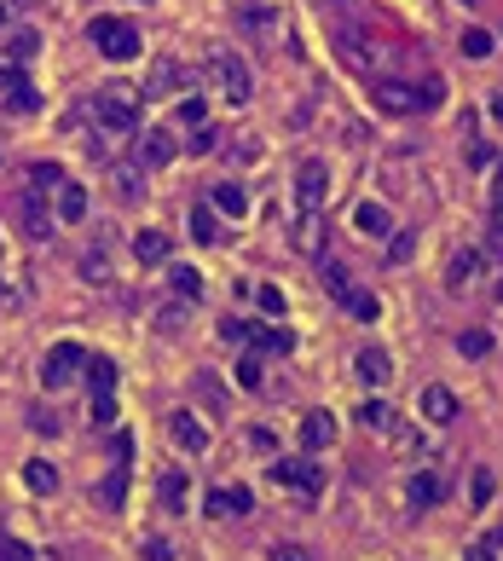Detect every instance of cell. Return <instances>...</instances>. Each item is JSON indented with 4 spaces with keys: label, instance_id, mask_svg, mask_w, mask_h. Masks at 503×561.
<instances>
[{
    "label": "cell",
    "instance_id": "obj_43",
    "mask_svg": "<svg viewBox=\"0 0 503 561\" xmlns=\"http://www.w3.org/2000/svg\"><path fill=\"white\" fill-rule=\"evenodd\" d=\"M388 434H394V446L405 451V458H422V451H429V440H422L417 428H399V423H394V428H388Z\"/></svg>",
    "mask_w": 503,
    "mask_h": 561
},
{
    "label": "cell",
    "instance_id": "obj_23",
    "mask_svg": "<svg viewBox=\"0 0 503 561\" xmlns=\"http://www.w3.org/2000/svg\"><path fill=\"white\" fill-rule=\"evenodd\" d=\"M475 278H480V255H475V249L451 255V267H446V284H451V290H468Z\"/></svg>",
    "mask_w": 503,
    "mask_h": 561
},
{
    "label": "cell",
    "instance_id": "obj_28",
    "mask_svg": "<svg viewBox=\"0 0 503 561\" xmlns=\"http://www.w3.org/2000/svg\"><path fill=\"white\" fill-rule=\"evenodd\" d=\"M192 238L197 243H220V221H214L209 202H197V209H192Z\"/></svg>",
    "mask_w": 503,
    "mask_h": 561
},
{
    "label": "cell",
    "instance_id": "obj_30",
    "mask_svg": "<svg viewBox=\"0 0 503 561\" xmlns=\"http://www.w3.org/2000/svg\"><path fill=\"white\" fill-rule=\"evenodd\" d=\"M82 370H87V382H93V394H110V388H116V365H110V359H104V353H99V359H87Z\"/></svg>",
    "mask_w": 503,
    "mask_h": 561
},
{
    "label": "cell",
    "instance_id": "obj_2",
    "mask_svg": "<svg viewBox=\"0 0 503 561\" xmlns=\"http://www.w3.org/2000/svg\"><path fill=\"white\" fill-rule=\"evenodd\" d=\"M87 41L99 46L110 64H128V58H139V46H145V41H139V24H133V18H110V12L87 24Z\"/></svg>",
    "mask_w": 503,
    "mask_h": 561
},
{
    "label": "cell",
    "instance_id": "obj_35",
    "mask_svg": "<svg viewBox=\"0 0 503 561\" xmlns=\"http://www.w3.org/2000/svg\"><path fill=\"white\" fill-rule=\"evenodd\" d=\"M6 53H12V64H29V58L41 53V35H35V29H18V35H12V46H6Z\"/></svg>",
    "mask_w": 503,
    "mask_h": 561
},
{
    "label": "cell",
    "instance_id": "obj_34",
    "mask_svg": "<svg viewBox=\"0 0 503 561\" xmlns=\"http://www.w3.org/2000/svg\"><path fill=\"white\" fill-rule=\"evenodd\" d=\"M417 255V231H405V226H394V238H388V261L394 267H405V261Z\"/></svg>",
    "mask_w": 503,
    "mask_h": 561
},
{
    "label": "cell",
    "instance_id": "obj_40",
    "mask_svg": "<svg viewBox=\"0 0 503 561\" xmlns=\"http://www.w3.org/2000/svg\"><path fill=\"white\" fill-rule=\"evenodd\" d=\"M82 278H87V284H110V255H104V249H87Z\"/></svg>",
    "mask_w": 503,
    "mask_h": 561
},
{
    "label": "cell",
    "instance_id": "obj_45",
    "mask_svg": "<svg viewBox=\"0 0 503 561\" xmlns=\"http://www.w3.org/2000/svg\"><path fill=\"white\" fill-rule=\"evenodd\" d=\"M24 87H29V82H24V70H18V64L6 58V64H0V104H6L12 93H24Z\"/></svg>",
    "mask_w": 503,
    "mask_h": 561
},
{
    "label": "cell",
    "instance_id": "obj_27",
    "mask_svg": "<svg viewBox=\"0 0 503 561\" xmlns=\"http://www.w3.org/2000/svg\"><path fill=\"white\" fill-rule=\"evenodd\" d=\"M156 497H163V509H174V516H180V509H185V475L168 469L163 480H156Z\"/></svg>",
    "mask_w": 503,
    "mask_h": 561
},
{
    "label": "cell",
    "instance_id": "obj_5",
    "mask_svg": "<svg viewBox=\"0 0 503 561\" xmlns=\"http://www.w3.org/2000/svg\"><path fill=\"white\" fill-rule=\"evenodd\" d=\"M82 365H87V353L75 348V341H58V348H53V353L41 359V388H46V394H58V388H70V382H75V370H82Z\"/></svg>",
    "mask_w": 503,
    "mask_h": 561
},
{
    "label": "cell",
    "instance_id": "obj_63",
    "mask_svg": "<svg viewBox=\"0 0 503 561\" xmlns=\"http://www.w3.org/2000/svg\"><path fill=\"white\" fill-rule=\"evenodd\" d=\"M463 6H475V0H463Z\"/></svg>",
    "mask_w": 503,
    "mask_h": 561
},
{
    "label": "cell",
    "instance_id": "obj_53",
    "mask_svg": "<svg viewBox=\"0 0 503 561\" xmlns=\"http://www.w3.org/2000/svg\"><path fill=\"white\" fill-rule=\"evenodd\" d=\"M180 122L185 128H202V99H180Z\"/></svg>",
    "mask_w": 503,
    "mask_h": 561
},
{
    "label": "cell",
    "instance_id": "obj_58",
    "mask_svg": "<svg viewBox=\"0 0 503 561\" xmlns=\"http://www.w3.org/2000/svg\"><path fill=\"white\" fill-rule=\"evenodd\" d=\"M319 6H330V12H353L359 0H319Z\"/></svg>",
    "mask_w": 503,
    "mask_h": 561
},
{
    "label": "cell",
    "instance_id": "obj_7",
    "mask_svg": "<svg viewBox=\"0 0 503 561\" xmlns=\"http://www.w3.org/2000/svg\"><path fill=\"white\" fill-rule=\"evenodd\" d=\"M324 197H330V168L319 157H307L301 174H295V202H301V214H319Z\"/></svg>",
    "mask_w": 503,
    "mask_h": 561
},
{
    "label": "cell",
    "instance_id": "obj_15",
    "mask_svg": "<svg viewBox=\"0 0 503 561\" xmlns=\"http://www.w3.org/2000/svg\"><path fill=\"white\" fill-rule=\"evenodd\" d=\"M41 197H46V192H24V197H18V221H24L29 238H53V214L41 209Z\"/></svg>",
    "mask_w": 503,
    "mask_h": 561
},
{
    "label": "cell",
    "instance_id": "obj_17",
    "mask_svg": "<svg viewBox=\"0 0 503 561\" xmlns=\"http://www.w3.org/2000/svg\"><path fill=\"white\" fill-rule=\"evenodd\" d=\"M330 440H336V417H330V411H307L301 417V446L307 451H324Z\"/></svg>",
    "mask_w": 503,
    "mask_h": 561
},
{
    "label": "cell",
    "instance_id": "obj_55",
    "mask_svg": "<svg viewBox=\"0 0 503 561\" xmlns=\"http://www.w3.org/2000/svg\"><path fill=\"white\" fill-rule=\"evenodd\" d=\"M82 145H87V157H99V162L110 157V145H104V133H93V139H82Z\"/></svg>",
    "mask_w": 503,
    "mask_h": 561
},
{
    "label": "cell",
    "instance_id": "obj_26",
    "mask_svg": "<svg viewBox=\"0 0 503 561\" xmlns=\"http://www.w3.org/2000/svg\"><path fill=\"white\" fill-rule=\"evenodd\" d=\"M353 417H359V428H370V434H388V428H394V411H388L382 399H365Z\"/></svg>",
    "mask_w": 503,
    "mask_h": 561
},
{
    "label": "cell",
    "instance_id": "obj_22",
    "mask_svg": "<svg viewBox=\"0 0 503 561\" xmlns=\"http://www.w3.org/2000/svg\"><path fill=\"white\" fill-rule=\"evenodd\" d=\"M353 370H359V377H365L370 388H382L388 377H394V365H388V353H382V348H365V353L353 359Z\"/></svg>",
    "mask_w": 503,
    "mask_h": 561
},
{
    "label": "cell",
    "instance_id": "obj_4",
    "mask_svg": "<svg viewBox=\"0 0 503 561\" xmlns=\"http://www.w3.org/2000/svg\"><path fill=\"white\" fill-rule=\"evenodd\" d=\"M232 24H238L243 35H255V41H278L284 12H278V0H243V6L232 12Z\"/></svg>",
    "mask_w": 503,
    "mask_h": 561
},
{
    "label": "cell",
    "instance_id": "obj_20",
    "mask_svg": "<svg viewBox=\"0 0 503 561\" xmlns=\"http://www.w3.org/2000/svg\"><path fill=\"white\" fill-rule=\"evenodd\" d=\"M422 417H429L434 428H446L451 417H458V399H451V388H422Z\"/></svg>",
    "mask_w": 503,
    "mask_h": 561
},
{
    "label": "cell",
    "instance_id": "obj_32",
    "mask_svg": "<svg viewBox=\"0 0 503 561\" xmlns=\"http://www.w3.org/2000/svg\"><path fill=\"white\" fill-rule=\"evenodd\" d=\"M290 243L312 255V249H319V214H295V231H290Z\"/></svg>",
    "mask_w": 503,
    "mask_h": 561
},
{
    "label": "cell",
    "instance_id": "obj_8",
    "mask_svg": "<svg viewBox=\"0 0 503 561\" xmlns=\"http://www.w3.org/2000/svg\"><path fill=\"white\" fill-rule=\"evenodd\" d=\"M353 226L359 231H365V238H394V209H388V202H376V197H365V202H359V209H353Z\"/></svg>",
    "mask_w": 503,
    "mask_h": 561
},
{
    "label": "cell",
    "instance_id": "obj_31",
    "mask_svg": "<svg viewBox=\"0 0 503 561\" xmlns=\"http://www.w3.org/2000/svg\"><path fill=\"white\" fill-rule=\"evenodd\" d=\"M439 492H446V487H439L434 475H417V480H411V492H405V497H411V509H429V504H439Z\"/></svg>",
    "mask_w": 503,
    "mask_h": 561
},
{
    "label": "cell",
    "instance_id": "obj_25",
    "mask_svg": "<svg viewBox=\"0 0 503 561\" xmlns=\"http://www.w3.org/2000/svg\"><path fill=\"white\" fill-rule=\"evenodd\" d=\"M214 209H220V214H232V221H238V214L249 209L243 185H238V180H220V185H214Z\"/></svg>",
    "mask_w": 503,
    "mask_h": 561
},
{
    "label": "cell",
    "instance_id": "obj_59",
    "mask_svg": "<svg viewBox=\"0 0 503 561\" xmlns=\"http://www.w3.org/2000/svg\"><path fill=\"white\" fill-rule=\"evenodd\" d=\"M468 561H492V550H486V544H480V550H468Z\"/></svg>",
    "mask_w": 503,
    "mask_h": 561
},
{
    "label": "cell",
    "instance_id": "obj_41",
    "mask_svg": "<svg viewBox=\"0 0 503 561\" xmlns=\"http://www.w3.org/2000/svg\"><path fill=\"white\" fill-rule=\"evenodd\" d=\"M261 382H266V365H261V353H249V359H238V388H249V394H255Z\"/></svg>",
    "mask_w": 503,
    "mask_h": 561
},
{
    "label": "cell",
    "instance_id": "obj_62",
    "mask_svg": "<svg viewBox=\"0 0 503 561\" xmlns=\"http://www.w3.org/2000/svg\"><path fill=\"white\" fill-rule=\"evenodd\" d=\"M12 6H24V12H29V6H46V0H12Z\"/></svg>",
    "mask_w": 503,
    "mask_h": 561
},
{
    "label": "cell",
    "instance_id": "obj_38",
    "mask_svg": "<svg viewBox=\"0 0 503 561\" xmlns=\"http://www.w3.org/2000/svg\"><path fill=\"white\" fill-rule=\"evenodd\" d=\"M498 41L486 35V29H463V58H492Z\"/></svg>",
    "mask_w": 503,
    "mask_h": 561
},
{
    "label": "cell",
    "instance_id": "obj_47",
    "mask_svg": "<svg viewBox=\"0 0 503 561\" xmlns=\"http://www.w3.org/2000/svg\"><path fill=\"white\" fill-rule=\"evenodd\" d=\"M93 428H110V423H116V399H110V394H93Z\"/></svg>",
    "mask_w": 503,
    "mask_h": 561
},
{
    "label": "cell",
    "instance_id": "obj_16",
    "mask_svg": "<svg viewBox=\"0 0 503 561\" xmlns=\"http://www.w3.org/2000/svg\"><path fill=\"white\" fill-rule=\"evenodd\" d=\"M168 434H174V446H185V451H209V428H202L192 411H174V417H168Z\"/></svg>",
    "mask_w": 503,
    "mask_h": 561
},
{
    "label": "cell",
    "instance_id": "obj_6",
    "mask_svg": "<svg viewBox=\"0 0 503 561\" xmlns=\"http://www.w3.org/2000/svg\"><path fill=\"white\" fill-rule=\"evenodd\" d=\"M266 480L272 487H295V492H324V469L319 463H307V458H295V463H266Z\"/></svg>",
    "mask_w": 503,
    "mask_h": 561
},
{
    "label": "cell",
    "instance_id": "obj_21",
    "mask_svg": "<svg viewBox=\"0 0 503 561\" xmlns=\"http://www.w3.org/2000/svg\"><path fill=\"white\" fill-rule=\"evenodd\" d=\"M133 255L145 261V267H163V261H168V231H156V226L133 231Z\"/></svg>",
    "mask_w": 503,
    "mask_h": 561
},
{
    "label": "cell",
    "instance_id": "obj_42",
    "mask_svg": "<svg viewBox=\"0 0 503 561\" xmlns=\"http://www.w3.org/2000/svg\"><path fill=\"white\" fill-rule=\"evenodd\" d=\"M492 492H498L492 469H475V480H468V497H475V509H486V504H492Z\"/></svg>",
    "mask_w": 503,
    "mask_h": 561
},
{
    "label": "cell",
    "instance_id": "obj_11",
    "mask_svg": "<svg viewBox=\"0 0 503 561\" xmlns=\"http://www.w3.org/2000/svg\"><path fill=\"white\" fill-rule=\"evenodd\" d=\"M145 168H163V162H174L180 157V145H174V133L168 128H151V133H139V151H133Z\"/></svg>",
    "mask_w": 503,
    "mask_h": 561
},
{
    "label": "cell",
    "instance_id": "obj_48",
    "mask_svg": "<svg viewBox=\"0 0 503 561\" xmlns=\"http://www.w3.org/2000/svg\"><path fill=\"white\" fill-rule=\"evenodd\" d=\"M6 111H18V116H35V111H41V93H35V87L12 93V99H6Z\"/></svg>",
    "mask_w": 503,
    "mask_h": 561
},
{
    "label": "cell",
    "instance_id": "obj_46",
    "mask_svg": "<svg viewBox=\"0 0 503 561\" xmlns=\"http://www.w3.org/2000/svg\"><path fill=\"white\" fill-rule=\"evenodd\" d=\"M458 348L468 353V359H486V353H492V336H486V330H463Z\"/></svg>",
    "mask_w": 503,
    "mask_h": 561
},
{
    "label": "cell",
    "instance_id": "obj_18",
    "mask_svg": "<svg viewBox=\"0 0 503 561\" xmlns=\"http://www.w3.org/2000/svg\"><path fill=\"white\" fill-rule=\"evenodd\" d=\"M58 221H64V226H82L87 221V185H75V180L58 185Z\"/></svg>",
    "mask_w": 503,
    "mask_h": 561
},
{
    "label": "cell",
    "instance_id": "obj_37",
    "mask_svg": "<svg viewBox=\"0 0 503 561\" xmlns=\"http://www.w3.org/2000/svg\"><path fill=\"white\" fill-rule=\"evenodd\" d=\"M29 185H35V192H58V185H64V168H58V162H35V168H29Z\"/></svg>",
    "mask_w": 503,
    "mask_h": 561
},
{
    "label": "cell",
    "instance_id": "obj_51",
    "mask_svg": "<svg viewBox=\"0 0 503 561\" xmlns=\"http://www.w3.org/2000/svg\"><path fill=\"white\" fill-rule=\"evenodd\" d=\"M214 145H220V133H214V128H197V139H192V145H185V151H192V157H209Z\"/></svg>",
    "mask_w": 503,
    "mask_h": 561
},
{
    "label": "cell",
    "instance_id": "obj_44",
    "mask_svg": "<svg viewBox=\"0 0 503 561\" xmlns=\"http://www.w3.org/2000/svg\"><path fill=\"white\" fill-rule=\"evenodd\" d=\"M255 301H261V313H272V319H284V307H290L278 284H261V290H255Z\"/></svg>",
    "mask_w": 503,
    "mask_h": 561
},
{
    "label": "cell",
    "instance_id": "obj_49",
    "mask_svg": "<svg viewBox=\"0 0 503 561\" xmlns=\"http://www.w3.org/2000/svg\"><path fill=\"white\" fill-rule=\"evenodd\" d=\"M139 556H145V561H174V544H168V538H145Z\"/></svg>",
    "mask_w": 503,
    "mask_h": 561
},
{
    "label": "cell",
    "instance_id": "obj_9",
    "mask_svg": "<svg viewBox=\"0 0 503 561\" xmlns=\"http://www.w3.org/2000/svg\"><path fill=\"white\" fill-rule=\"evenodd\" d=\"M336 46H341V53L353 58L359 70H370V64H376V41H370V35H365V29H359V24H348V18L336 24Z\"/></svg>",
    "mask_w": 503,
    "mask_h": 561
},
{
    "label": "cell",
    "instance_id": "obj_24",
    "mask_svg": "<svg viewBox=\"0 0 503 561\" xmlns=\"http://www.w3.org/2000/svg\"><path fill=\"white\" fill-rule=\"evenodd\" d=\"M24 487L41 492V497H53V492H58V469H53V463H41V458L24 463Z\"/></svg>",
    "mask_w": 503,
    "mask_h": 561
},
{
    "label": "cell",
    "instance_id": "obj_1",
    "mask_svg": "<svg viewBox=\"0 0 503 561\" xmlns=\"http://www.w3.org/2000/svg\"><path fill=\"white\" fill-rule=\"evenodd\" d=\"M93 122L110 133H133L139 128V87H122V82H110L93 93Z\"/></svg>",
    "mask_w": 503,
    "mask_h": 561
},
{
    "label": "cell",
    "instance_id": "obj_56",
    "mask_svg": "<svg viewBox=\"0 0 503 561\" xmlns=\"http://www.w3.org/2000/svg\"><path fill=\"white\" fill-rule=\"evenodd\" d=\"M492 214H498V226H503V168H498V185H492Z\"/></svg>",
    "mask_w": 503,
    "mask_h": 561
},
{
    "label": "cell",
    "instance_id": "obj_60",
    "mask_svg": "<svg viewBox=\"0 0 503 561\" xmlns=\"http://www.w3.org/2000/svg\"><path fill=\"white\" fill-rule=\"evenodd\" d=\"M6 18H12V0H0V29H6Z\"/></svg>",
    "mask_w": 503,
    "mask_h": 561
},
{
    "label": "cell",
    "instance_id": "obj_36",
    "mask_svg": "<svg viewBox=\"0 0 503 561\" xmlns=\"http://www.w3.org/2000/svg\"><path fill=\"white\" fill-rule=\"evenodd\" d=\"M446 104V82L439 75H422V87H417V111H439Z\"/></svg>",
    "mask_w": 503,
    "mask_h": 561
},
{
    "label": "cell",
    "instance_id": "obj_33",
    "mask_svg": "<svg viewBox=\"0 0 503 561\" xmlns=\"http://www.w3.org/2000/svg\"><path fill=\"white\" fill-rule=\"evenodd\" d=\"M168 284H174V295L197 301V295H202V272H197V267H174V272H168Z\"/></svg>",
    "mask_w": 503,
    "mask_h": 561
},
{
    "label": "cell",
    "instance_id": "obj_10",
    "mask_svg": "<svg viewBox=\"0 0 503 561\" xmlns=\"http://www.w3.org/2000/svg\"><path fill=\"white\" fill-rule=\"evenodd\" d=\"M180 82H192V75H185L174 58H156L151 75H145V87H139V99H168V93H174Z\"/></svg>",
    "mask_w": 503,
    "mask_h": 561
},
{
    "label": "cell",
    "instance_id": "obj_61",
    "mask_svg": "<svg viewBox=\"0 0 503 561\" xmlns=\"http://www.w3.org/2000/svg\"><path fill=\"white\" fill-rule=\"evenodd\" d=\"M492 116H498V122H503V93H498V99H492Z\"/></svg>",
    "mask_w": 503,
    "mask_h": 561
},
{
    "label": "cell",
    "instance_id": "obj_12",
    "mask_svg": "<svg viewBox=\"0 0 503 561\" xmlns=\"http://www.w3.org/2000/svg\"><path fill=\"white\" fill-rule=\"evenodd\" d=\"M110 192H116L122 202L145 197V162H139V157H128V162H110Z\"/></svg>",
    "mask_w": 503,
    "mask_h": 561
},
{
    "label": "cell",
    "instance_id": "obj_57",
    "mask_svg": "<svg viewBox=\"0 0 503 561\" xmlns=\"http://www.w3.org/2000/svg\"><path fill=\"white\" fill-rule=\"evenodd\" d=\"M0 561H29V550L24 544H0Z\"/></svg>",
    "mask_w": 503,
    "mask_h": 561
},
{
    "label": "cell",
    "instance_id": "obj_14",
    "mask_svg": "<svg viewBox=\"0 0 503 561\" xmlns=\"http://www.w3.org/2000/svg\"><path fill=\"white\" fill-rule=\"evenodd\" d=\"M249 509H255V497H249V487H214L209 492V516H249Z\"/></svg>",
    "mask_w": 503,
    "mask_h": 561
},
{
    "label": "cell",
    "instance_id": "obj_50",
    "mask_svg": "<svg viewBox=\"0 0 503 561\" xmlns=\"http://www.w3.org/2000/svg\"><path fill=\"white\" fill-rule=\"evenodd\" d=\"M324 290H330V295H341V301L353 295V284H348V272H341V267H330V272H324Z\"/></svg>",
    "mask_w": 503,
    "mask_h": 561
},
{
    "label": "cell",
    "instance_id": "obj_52",
    "mask_svg": "<svg viewBox=\"0 0 503 561\" xmlns=\"http://www.w3.org/2000/svg\"><path fill=\"white\" fill-rule=\"evenodd\" d=\"M266 561H312L301 544H272V550H266Z\"/></svg>",
    "mask_w": 503,
    "mask_h": 561
},
{
    "label": "cell",
    "instance_id": "obj_13",
    "mask_svg": "<svg viewBox=\"0 0 503 561\" xmlns=\"http://www.w3.org/2000/svg\"><path fill=\"white\" fill-rule=\"evenodd\" d=\"M370 99L382 104V111H394V116H405V111H417V87H405V82H370Z\"/></svg>",
    "mask_w": 503,
    "mask_h": 561
},
{
    "label": "cell",
    "instance_id": "obj_39",
    "mask_svg": "<svg viewBox=\"0 0 503 561\" xmlns=\"http://www.w3.org/2000/svg\"><path fill=\"white\" fill-rule=\"evenodd\" d=\"M348 313L370 324V319H382V301H376V295H370V290H353V295H348Z\"/></svg>",
    "mask_w": 503,
    "mask_h": 561
},
{
    "label": "cell",
    "instance_id": "obj_19",
    "mask_svg": "<svg viewBox=\"0 0 503 561\" xmlns=\"http://www.w3.org/2000/svg\"><path fill=\"white\" fill-rule=\"evenodd\" d=\"M93 497H99V509H122V504H128V463H116V469L93 487Z\"/></svg>",
    "mask_w": 503,
    "mask_h": 561
},
{
    "label": "cell",
    "instance_id": "obj_54",
    "mask_svg": "<svg viewBox=\"0 0 503 561\" xmlns=\"http://www.w3.org/2000/svg\"><path fill=\"white\" fill-rule=\"evenodd\" d=\"M220 341H249V324L243 319H226V324H220Z\"/></svg>",
    "mask_w": 503,
    "mask_h": 561
},
{
    "label": "cell",
    "instance_id": "obj_29",
    "mask_svg": "<svg viewBox=\"0 0 503 561\" xmlns=\"http://www.w3.org/2000/svg\"><path fill=\"white\" fill-rule=\"evenodd\" d=\"M249 336H255L261 353H290V348H295V336H290V330H272V324H261V330H249Z\"/></svg>",
    "mask_w": 503,
    "mask_h": 561
},
{
    "label": "cell",
    "instance_id": "obj_3",
    "mask_svg": "<svg viewBox=\"0 0 503 561\" xmlns=\"http://www.w3.org/2000/svg\"><path fill=\"white\" fill-rule=\"evenodd\" d=\"M209 82L220 87L226 104H249V99H255V75H249V64L238 53H214L209 58Z\"/></svg>",
    "mask_w": 503,
    "mask_h": 561
}]
</instances>
